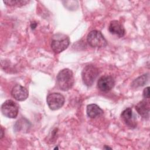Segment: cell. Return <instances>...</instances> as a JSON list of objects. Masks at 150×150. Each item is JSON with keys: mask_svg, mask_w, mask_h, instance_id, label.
I'll use <instances>...</instances> for the list:
<instances>
[{"mask_svg": "<svg viewBox=\"0 0 150 150\" xmlns=\"http://www.w3.org/2000/svg\"><path fill=\"white\" fill-rule=\"evenodd\" d=\"M11 95L15 100L22 101L28 97L29 93L25 87L20 84H16L12 88Z\"/></svg>", "mask_w": 150, "mask_h": 150, "instance_id": "9", "label": "cell"}, {"mask_svg": "<svg viewBox=\"0 0 150 150\" xmlns=\"http://www.w3.org/2000/svg\"><path fill=\"white\" fill-rule=\"evenodd\" d=\"M115 80L111 76H101L97 81V88L103 92H108L114 86Z\"/></svg>", "mask_w": 150, "mask_h": 150, "instance_id": "7", "label": "cell"}, {"mask_svg": "<svg viewBox=\"0 0 150 150\" xmlns=\"http://www.w3.org/2000/svg\"><path fill=\"white\" fill-rule=\"evenodd\" d=\"M109 32L121 38L125 35V29L122 25L118 21H112L110 22L108 26Z\"/></svg>", "mask_w": 150, "mask_h": 150, "instance_id": "11", "label": "cell"}, {"mask_svg": "<svg viewBox=\"0 0 150 150\" xmlns=\"http://www.w3.org/2000/svg\"><path fill=\"white\" fill-rule=\"evenodd\" d=\"M74 83L73 73L69 69H64L60 70L57 75L56 83L59 88L62 91H67L71 88Z\"/></svg>", "mask_w": 150, "mask_h": 150, "instance_id": "1", "label": "cell"}, {"mask_svg": "<svg viewBox=\"0 0 150 150\" xmlns=\"http://www.w3.org/2000/svg\"><path fill=\"white\" fill-rule=\"evenodd\" d=\"M2 114L10 118H15L17 117L19 112V105L11 100L5 101L1 105Z\"/></svg>", "mask_w": 150, "mask_h": 150, "instance_id": "5", "label": "cell"}, {"mask_svg": "<svg viewBox=\"0 0 150 150\" xmlns=\"http://www.w3.org/2000/svg\"><path fill=\"white\" fill-rule=\"evenodd\" d=\"M88 45L93 47H103L107 45V42L101 32L96 30L89 32L87 37Z\"/></svg>", "mask_w": 150, "mask_h": 150, "instance_id": "4", "label": "cell"}, {"mask_svg": "<svg viewBox=\"0 0 150 150\" xmlns=\"http://www.w3.org/2000/svg\"><path fill=\"white\" fill-rule=\"evenodd\" d=\"M121 117L124 123L129 128H134L137 126V120L131 108H127L121 114Z\"/></svg>", "mask_w": 150, "mask_h": 150, "instance_id": "8", "label": "cell"}, {"mask_svg": "<svg viewBox=\"0 0 150 150\" xmlns=\"http://www.w3.org/2000/svg\"><path fill=\"white\" fill-rule=\"evenodd\" d=\"M4 2L7 5L14 6H21L29 3V1L25 0H7L4 1Z\"/></svg>", "mask_w": 150, "mask_h": 150, "instance_id": "14", "label": "cell"}, {"mask_svg": "<svg viewBox=\"0 0 150 150\" xmlns=\"http://www.w3.org/2000/svg\"><path fill=\"white\" fill-rule=\"evenodd\" d=\"M99 73L98 69L93 64H88L84 67L81 73L83 83L87 87L91 86Z\"/></svg>", "mask_w": 150, "mask_h": 150, "instance_id": "3", "label": "cell"}, {"mask_svg": "<svg viewBox=\"0 0 150 150\" xmlns=\"http://www.w3.org/2000/svg\"><path fill=\"white\" fill-rule=\"evenodd\" d=\"M86 112L87 116L91 118L99 117L103 114V110L96 104L88 105L87 106Z\"/></svg>", "mask_w": 150, "mask_h": 150, "instance_id": "12", "label": "cell"}, {"mask_svg": "<svg viewBox=\"0 0 150 150\" xmlns=\"http://www.w3.org/2000/svg\"><path fill=\"white\" fill-rule=\"evenodd\" d=\"M1 138H2V137H4V131H3V129H2V127L1 128Z\"/></svg>", "mask_w": 150, "mask_h": 150, "instance_id": "17", "label": "cell"}, {"mask_svg": "<svg viewBox=\"0 0 150 150\" xmlns=\"http://www.w3.org/2000/svg\"><path fill=\"white\" fill-rule=\"evenodd\" d=\"M149 75L148 74H145L141 76L138 77L135 80H134L131 84V86L133 88H137L144 86L148 81Z\"/></svg>", "mask_w": 150, "mask_h": 150, "instance_id": "13", "label": "cell"}, {"mask_svg": "<svg viewBox=\"0 0 150 150\" xmlns=\"http://www.w3.org/2000/svg\"><path fill=\"white\" fill-rule=\"evenodd\" d=\"M135 109L137 112L143 118H148L149 116L150 104L149 101L143 100L139 101L135 106Z\"/></svg>", "mask_w": 150, "mask_h": 150, "instance_id": "10", "label": "cell"}, {"mask_svg": "<svg viewBox=\"0 0 150 150\" xmlns=\"http://www.w3.org/2000/svg\"><path fill=\"white\" fill-rule=\"evenodd\" d=\"M104 149H111L112 148H110V147H109V146H107V145H105L104 146V147L103 148Z\"/></svg>", "mask_w": 150, "mask_h": 150, "instance_id": "18", "label": "cell"}, {"mask_svg": "<svg viewBox=\"0 0 150 150\" xmlns=\"http://www.w3.org/2000/svg\"><path fill=\"white\" fill-rule=\"evenodd\" d=\"M46 101L50 110H57L63 105L64 103V97L60 93H53L48 94Z\"/></svg>", "mask_w": 150, "mask_h": 150, "instance_id": "6", "label": "cell"}, {"mask_svg": "<svg viewBox=\"0 0 150 150\" xmlns=\"http://www.w3.org/2000/svg\"><path fill=\"white\" fill-rule=\"evenodd\" d=\"M143 97L145 98H149V87H147L144 90Z\"/></svg>", "mask_w": 150, "mask_h": 150, "instance_id": "15", "label": "cell"}, {"mask_svg": "<svg viewBox=\"0 0 150 150\" xmlns=\"http://www.w3.org/2000/svg\"><path fill=\"white\" fill-rule=\"evenodd\" d=\"M36 25H37V24L36 23H32V24H31V28H32V29H34L35 28H36Z\"/></svg>", "mask_w": 150, "mask_h": 150, "instance_id": "16", "label": "cell"}, {"mask_svg": "<svg viewBox=\"0 0 150 150\" xmlns=\"http://www.w3.org/2000/svg\"><path fill=\"white\" fill-rule=\"evenodd\" d=\"M70 44L69 38L63 33H57L53 36L51 47L55 53H60L67 48Z\"/></svg>", "mask_w": 150, "mask_h": 150, "instance_id": "2", "label": "cell"}]
</instances>
